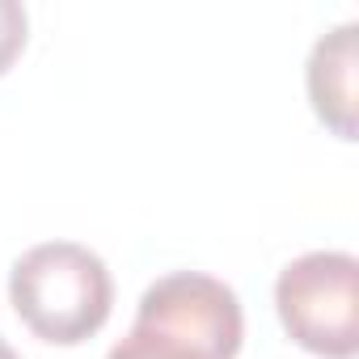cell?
<instances>
[{
	"mask_svg": "<svg viewBox=\"0 0 359 359\" xmlns=\"http://www.w3.org/2000/svg\"><path fill=\"white\" fill-rule=\"evenodd\" d=\"M275 309L287 338L321 359L359 355V262L342 250H313L275 279Z\"/></svg>",
	"mask_w": 359,
	"mask_h": 359,
	"instance_id": "obj_2",
	"label": "cell"
},
{
	"mask_svg": "<svg viewBox=\"0 0 359 359\" xmlns=\"http://www.w3.org/2000/svg\"><path fill=\"white\" fill-rule=\"evenodd\" d=\"M106 359H208L199 346L173 338V334H161V330H148V325H131L123 342L110 346Z\"/></svg>",
	"mask_w": 359,
	"mask_h": 359,
	"instance_id": "obj_5",
	"label": "cell"
},
{
	"mask_svg": "<svg viewBox=\"0 0 359 359\" xmlns=\"http://www.w3.org/2000/svg\"><path fill=\"white\" fill-rule=\"evenodd\" d=\"M355 34L359 26L346 22L330 30L325 39H317L309 55V72H304L317 118L342 140H355Z\"/></svg>",
	"mask_w": 359,
	"mask_h": 359,
	"instance_id": "obj_4",
	"label": "cell"
},
{
	"mask_svg": "<svg viewBox=\"0 0 359 359\" xmlns=\"http://www.w3.org/2000/svg\"><path fill=\"white\" fill-rule=\"evenodd\" d=\"M0 359H22V355H18V351H13V346L5 342V338H0Z\"/></svg>",
	"mask_w": 359,
	"mask_h": 359,
	"instance_id": "obj_7",
	"label": "cell"
},
{
	"mask_svg": "<svg viewBox=\"0 0 359 359\" xmlns=\"http://www.w3.org/2000/svg\"><path fill=\"white\" fill-rule=\"evenodd\" d=\"M26 30H30V18L18 0H0V76L13 68V60L22 55L26 47Z\"/></svg>",
	"mask_w": 359,
	"mask_h": 359,
	"instance_id": "obj_6",
	"label": "cell"
},
{
	"mask_svg": "<svg viewBox=\"0 0 359 359\" xmlns=\"http://www.w3.org/2000/svg\"><path fill=\"white\" fill-rule=\"evenodd\" d=\"M9 304L34 338L76 346L110 321L114 279L89 245L47 241L13 262Z\"/></svg>",
	"mask_w": 359,
	"mask_h": 359,
	"instance_id": "obj_1",
	"label": "cell"
},
{
	"mask_svg": "<svg viewBox=\"0 0 359 359\" xmlns=\"http://www.w3.org/2000/svg\"><path fill=\"white\" fill-rule=\"evenodd\" d=\"M135 325L173 334L199 346L208 359H237L245 338V317L237 292L203 271H173L144 287Z\"/></svg>",
	"mask_w": 359,
	"mask_h": 359,
	"instance_id": "obj_3",
	"label": "cell"
}]
</instances>
